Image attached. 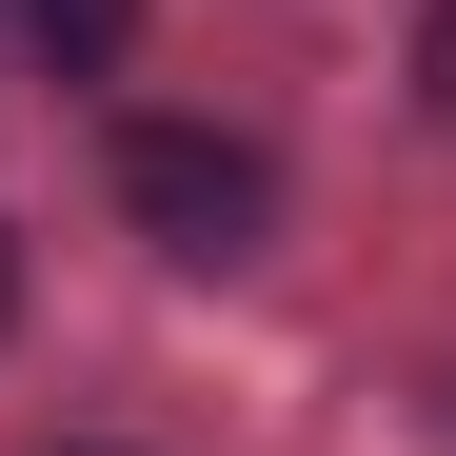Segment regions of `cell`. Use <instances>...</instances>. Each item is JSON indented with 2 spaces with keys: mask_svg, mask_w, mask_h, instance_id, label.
Listing matches in <instances>:
<instances>
[{
  "mask_svg": "<svg viewBox=\"0 0 456 456\" xmlns=\"http://www.w3.org/2000/svg\"><path fill=\"white\" fill-rule=\"evenodd\" d=\"M119 199H139L159 258H258V239H278V159L218 139V119H139V139H119Z\"/></svg>",
  "mask_w": 456,
  "mask_h": 456,
  "instance_id": "cell-1",
  "label": "cell"
},
{
  "mask_svg": "<svg viewBox=\"0 0 456 456\" xmlns=\"http://www.w3.org/2000/svg\"><path fill=\"white\" fill-rule=\"evenodd\" d=\"M20 40H40V60H60V80H100V60H119V40H139V0H20Z\"/></svg>",
  "mask_w": 456,
  "mask_h": 456,
  "instance_id": "cell-2",
  "label": "cell"
},
{
  "mask_svg": "<svg viewBox=\"0 0 456 456\" xmlns=\"http://www.w3.org/2000/svg\"><path fill=\"white\" fill-rule=\"evenodd\" d=\"M417 80H436V119H456V0H436V20H417Z\"/></svg>",
  "mask_w": 456,
  "mask_h": 456,
  "instance_id": "cell-3",
  "label": "cell"
},
{
  "mask_svg": "<svg viewBox=\"0 0 456 456\" xmlns=\"http://www.w3.org/2000/svg\"><path fill=\"white\" fill-rule=\"evenodd\" d=\"M0 318H20V239H0Z\"/></svg>",
  "mask_w": 456,
  "mask_h": 456,
  "instance_id": "cell-4",
  "label": "cell"
}]
</instances>
